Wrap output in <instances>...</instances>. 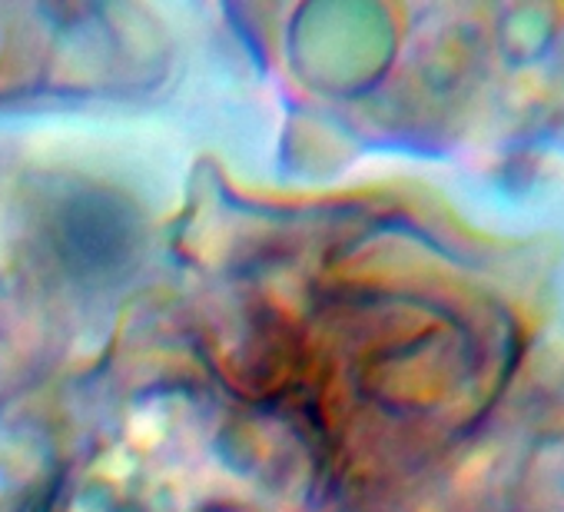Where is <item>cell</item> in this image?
Returning <instances> with one entry per match:
<instances>
[{
	"label": "cell",
	"mask_w": 564,
	"mask_h": 512,
	"mask_svg": "<svg viewBox=\"0 0 564 512\" xmlns=\"http://www.w3.org/2000/svg\"><path fill=\"white\" fill-rule=\"evenodd\" d=\"M47 243L64 274L110 280L133 260L140 243L137 213L100 186H80L51 206Z\"/></svg>",
	"instance_id": "6da1fadb"
}]
</instances>
